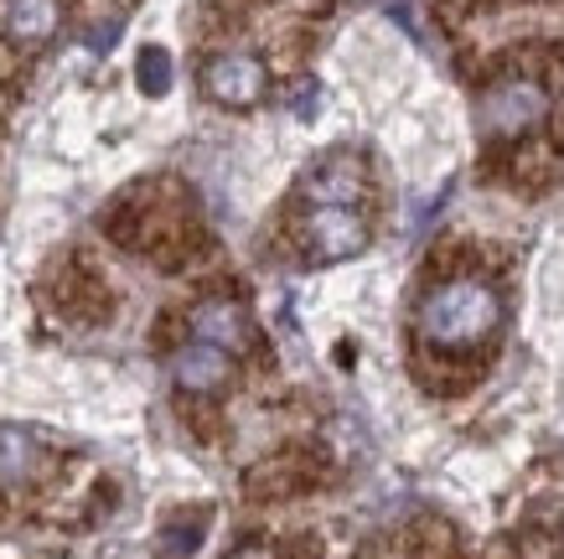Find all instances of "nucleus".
<instances>
[{"instance_id": "f257e3e1", "label": "nucleus", "mask_w": 564, "mask_h": 559, "mask_svg": "<svg viewBox=\"0 0 564 559\" xmlns=\"http://www.w3.org/2000/svg\"><path fill=\"white\" fill-rule=\"evenodd\" d=\"M497 322H502V301L481 280H451L430 290V301L420 305V332L435 347H477L481 337L497 332Z\"/></svg>"}, {"instance_id": "f03ea898", "label": "nucleus", "mask_w": 564, "mask_h": 559, "mask_svg": "<svg viewBox=\"0 0 564 559\" xmlns=\"http://www.w3.org/2000/svg\"><path fill=\"white\" fill-rule=\"evenodd\" d=\"M544 109H549L544 88L529 84V78H508V84L481 94V130L492 140H513L523 130H533L544 119Z\"/></svg>"}, {"instance_id": "7ed1b4c3", "label": "nucleus", "mask_w": 564, "mask_h": 559, "mask_svg": "<svg viewBox=\"0 0 564 559\" xmlns=\"http://www.w3.org/2000/svg\"><path fill=\"white\" fill-rule=\"evenodd\" d=\"M203 88H207V99L228 104V109H249V104L264 99L270 73H264V63L249 57V52H223V57H213L203 68Z\"/></svg>"}, {"instance_id": "20e7f679", "label": "nucleus", "mask_w": 564, "mask_h": 559, "mask_svg": "<svg viewBox=\"0 0 564 559\" xmlns=\"http://www.w3.org/2000/svg\"><path fill=\"white\" fill-rule=\"evenodd\" d=\"M368 244V223L352 213V207H311L306 218V249L316 265H337V259L362 255Z\"/></svg>"}, {"instance_id": "39448f33", "label": "nucleus", "mask_w": 564, "mask_h": 559, "mask_svg": "<svg viewBox=\"0 0 564 559\" xmlns=\"http://www.w3.org/2000/svg\"><path fill=\"white\" fill-rule=\"evenodd\" d=\"M362 192V166L352 155H326L322 166H311L306 176V197L311 207H352V197Z\"/></svg>"}, {"instance_id": "423d86ee", "label": "nucleus", "mask_w": 564, "mask_h": 559, "mask_svg": "<svg viewBox=\"0 0 564 559\" xmlns=\"http://www.w3.org/2000/svg\"><path fill=\"white\" fill-rule=\"evenodd\" d=\"M172 378L187 394H213L223 378H228V353H223V347H213V342H192V347H182V353H176Z\"/></svg>"}, {"instance_id": "0eeeda50", "label": "nucleus", "mask_w": 564, "mask_h": 559, "mask_svg": "<svg viewBox=\"0 0 564 559\" xmlns=\"http://www.w3.org/2000/svg\"><path fill=\"white\" fill-rule=\"evenodd\" d=\"M57 21H63L57 0H6V32L17 42H47Z\"/></svg>"}, {"instance_id": "6e6552de", "label": "nucleus", "mask_w": 564, "mask_h": 559, "mask_svg": "<svg viewBox=\"0 0 564 559\" xmlns=\"http://www.w3.org/2000/svg\"><path fill=\"white\" fill-rule=\"evenodd\" d=\"M192 332H197V342H213V347H223V353L243 347V316H239V305H223V301L197 305Z\"/></svg>"}, {"instance_id": "1a4fd4ad", "label": "nucleus", "mask_w": 564, "mask_h": 559, "mask_svg": "<svg viewBox=\"0 0 564 559\" xmlns=\"http://www.w3.org/2000/svg\"><path fill=\"white\" fill-rule=\"evenodd\" d=\"M36 466V441L26 430L0 424V482H26Z\"/></svg>"}, {"instance_id": "9d476101", "label": "nucleus", "mask_w": 564, "mask_h": 559, "mask_svg": "<svg viewBox=\"0 0 564 559\" xmlns=\"http://www.w3.org/2000/svg\"><path fill=\"white\" fill-rule=\"evenodd\" d=\"M135 78H140V88H145L151 99H161V94L172 88V52H166V47H145V52H140Z\"/></svg>"}, {"instance_id": "9b49d317", "label": "nucleus", "mask_w": 564, "mask_h": 559, "mask_svg": "<svg viewBox=\"0 0 564 559\" xmlns=\"http://www.w3.org/2000/svg\"><path fill=\"white\" fill-rule=\"evenodd\" d=\"M291 104H295V115H311V104H316V88H301Z\"/></svg>"}]
</instances>
